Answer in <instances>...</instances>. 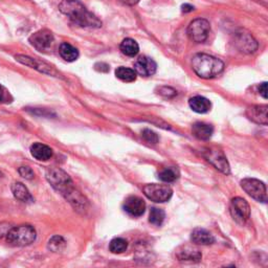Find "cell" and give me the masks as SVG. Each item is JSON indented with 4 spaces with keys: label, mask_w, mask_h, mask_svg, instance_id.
Returning <instances> with one entry per match:
<instances>
[{
    "label": "cell",
    "mask_w": 268,
    "mask_h": 268,
    "mask_svg": "<svg viewBox=\"0 0 268 268\" xmlns=\"http://www.w3.org/2000/svg\"><path fill=\"white\" fill-rule=\"evenodd\" d=\"M45 177L51 183V186L60 192L77 211L86 210L87 200L73 187V183L67 173L59 168H50L46 170Z\"/></svg>",
    "instance_id": "1"
},
{
    "label": "cell",
    "mask_w": 268,
    "mask_h": 268,
    "mask_svg": "<svg viewBox=\"0 0 268 268\" xmlns=\"http://www.w3.org/2000/svg\"><path fill=\"white\" fill-rule=\"evenodd\" d=\"M60 11L69 19L82 27H100L102 22L90 13L78 0H63L59 5Z\"/></svg>",
    "instance_id": "2"
},
{
    "label": "cell",
    "mask_w": 268,
    "mask_h": 268,
    "mask_svg": "<svg viewBox=\"0 0 268 268\" xmlns=\"http://www.w3.org/2000/svg\"><path fill=\"white\" fill-rule=\"evenodd\" d=\"M192 67L200 78L213 79L223 71L224 63L216 57L210 56V54H198L192 60Z\"/></svg>",
    "instance_id": "3"
},
{
    "label": "cell",
    "mask_w": 268,
    "mask_h": 268,
    "mask_svg": "<svg viewBox=\"0 0 268 268\" xmlns=\"http://www.w3.org/2000/svg\"><path fill=\"white\" fill-rule=\"evenodd\" d=\"M36 237V230L32 225H19L8 230L6 241L12 246H27L35 241Z\"/></svg>",
    "instance_id": "4"
},
{
    "label": "cell",
    "mask_w": 268,
    "mask_h": 268,
    "mask_svg": "<svg viewBox=\"0 0 268 268\" xmlns=\"http://www.w3.org/2000/svg\"><path fill=\"white\" fill-rule=\"evenodd\" d=\"M143 192L148 199L157 203L169 201L173 195V191L169 186L157 183L146 184L143 188Z\"/></svg>",
    "instance_id": "5"
},
{
    "label": "cell",
    "mask_w": 268,
    "mask_h": 268,
    "mask_svg": "<svg viewBox=\"0 0 268 268\" xmlns=\"http://www.w3.org/2000/svg\"><path fill=\"white\" fill-rule=\"evenodd\" d=\"M241 187L255 200L263 203L267 202V190L264 182L255 178H245L241 180Z\"/></svg>",
    "instance_id": "6"
},
{
    "label": "cell",
    "mask_w": 268,
    "mask_h": 268,
    "mask_svg": "<svg viewBox=\"0 0 268 268\" xmlns=\"http://www.w3.org/2000/svg\"><path fill=\"white\" fill-rule=\"evenodd\" d=\"M210 31V22L206 19H202V18H198V19L193 20L190 23L188 27V36L192 41L202 43L208 39Z\"/></svg>",
    "instance_id": "7"
},
{
    "label": "cell",
    "mask_w": 268,
    "mask_h": 268,
    "mask_svg": "<svg viewBox=\"0 0 268 268\" xmlns=\"http://www.w3.org/2000/svg\"><path fill=\"white\" fill-rule=\"evenodd\" d=\"M230 215L239 224H245L246 221L251 217V208L247 201L241 197H236L230 202L229 208Z\"/></svg>",
    "instance_id": "8"
},
{
    "label": "cell",
    "mask_w": 268,
    "mask_h": 268,
    "mask_svg": "<svg viewBox=\"0 0 268 268\" xmlns=\"http://www.w3.org/2000/svg\"><path fill=\"white\" fill-rule=\"evenodd\" d=\"M30 43L39 52L49 51L54 43V36L49 30H41L30 37Z\"/></svg>",
    "instance_id": "9"
},
{
    "label": "cell",
    "mask_w": 268,
    "mask_h": 268,
    "mask_svg": "<svg viewBox=\"0 0 268 268\" xmlns=\"http://www.w3.org/2000/svg\"><path fill=\"white\" fill-rule=\"evenodd\" d=\"M203 155H205L207 161L214 165L217 170L222 172L223 174H229L230 172L229 164L222 151L208 149Z\"/></svg>",
    "instance_id": "10"
},
{
    "label": "cell",
    "mask_w": 268,
    "mask_h": 268,
    "mask_svg": "<svg viewBox=\"0 0 268 268\" xmlns=\"http://www.w3.org/2000/svg\"><path fill=\"white\" fill-rule=\"evenodd\" d=\"M157 65L153 59L142 56L138 58L134 64V70L136 73L143 77H151L156 72Z\"/></svg>",
    "instance_id": "11"
},
{
    "label": "cell",
    "mask_w": 268,
    "mask_h": 268,
    "mask_svg": "<svg viewBox=\"0 0 268 268\" xmlns=\"http://www.w3.org/2000/svg\"><path fill=\"white\" fill-rule=\"evenodd\" d=\"M16 60L18 62L24 64V65L35 68L41 72L49 73V75H53V76L57 77V71L54 70V68L53 66L49 65L48 63L38 61L37 59H33V58L27 57V56H21V54H18V56H16Z\"/></svg>",
    "instance_id": "12"
},
{
    "label": "cell",
    "mask_w": 268,
    "mask_h": 268,
    "mask_svg": "<svg viewBox=\"0 0 268 268\" xmlns=\"http://www.w3.org/2000/svg\"><path fill=\"white\" fill-rule=\"evenodd\" d=\"M123 208H124V211L128 213L130 216L140 217L145 213L146 203L140 197L130 196L125 200Z\"/></svg>",
    "instance_id": "13"
},
{
    "label": "cell",
    "mask_w": 268,
    "mask_h": 268,
    "mask_svg": "<svg viewBox=\"0 0 268 268\" xmlns=\"http://www.w3.org/2000/svg\"><path fill=\"white\" fill-rule=\"evenodd\" d=\"M235 44L237 48L243 52L251 54L257 51L258 43L248 33H237L235 36Z\"/></svg>",
    "instance_id": "14"
},
{
    "label": "cell",
    "mask_w": 268,
    "mask_h": 268,
    "mask_svg": "<svg viewBox=\"0 0 268 268\" xmlns=\"http://www.w3.org/2000/svg\"><path fill=\"white\" fill-rule=\"evenodd\" d=\"M268 107L264 106H252L247 108L246 115L251 121L266 126L268 124V116H267Z\"/></svg>",
    "instance_id": "15"
},
{
    "label": "cell",
    "mask_w": 268,
    "mask_h": 268,
    "mask_svg": "<svg viewBox=\"0 0 268 268\" xmlns=\"http://www.w3.org/2000/svg\"><path fill=\"white\" fill-rule=\"evenodd\" d=\"M176 256L178 260L182 262H199L202 257L198 248L190 245L181 246L176 252Z\"/></svg>",
    "instance_id": "16"
},
{
    "label": "cell",
    "mask_w": 268,
    "mask_h": 268,
    "mask_svg": "<svg viewBox=\"0 0 268 268\" xmlns=\"http://www.w3.org/2000/svg\"><path fill=\"white\" fill-rule=\"evenodd\" d=\"M31 154L37 161H46L52 159L53 150L49 146L40 143H35L31 146Z\"/></svg>",
    "instance_id": "17"
},
{
    "label": "cell",
    "mask_w": 268,
    "mask_h": 268,
    "mask_svg": "<svg viewBox=\"0 0 268 268\" xmlns=\"http://www.w3.org/2000/svg\"><path fill=\"white\" fill-rule=\"evenodd\" d=\"M191 240L193 243L198 245H210L215 242V238L207 229L195 228L192 232Z\"/></svg>",
    "instance_id": "18"
},
{
    "label": "cell",
    "mask_w": 268,
    "mask_h": 268,
    "mask_svg": "<svg viewBox=\"0 0 268 268\" xmlns=\"http://www.w3.org/2000/svg\"><path fill=\"white\" fill-rule=\"evenodd\" d=\"M189 105L193 111H195L197 113H207L210 111L212 107L210 100L201 96L191 98L189 101Z\"/></svg>",
    "instance_id": "19"
},
{
    "label": "cell",
    "mask_w": 268,
    "mask_h": 268,
    "mask_svg": "<svg viewBox=\"0 0 268 268\" xmlns=\"http://www.w3.org/2000/svg\"><path fill=\"white\" fill-rule=\"evenodd\" d=\"M192 132L194 136L197 137L200 141H208L212 137L213 132H214V128L211 125L206 123H196L193 125Z\"/></svg>",
    "instance_id": "20"
},
{
    "label": "cell",
    "mask_w": 268,
    "mask_h": 268,
    "mask_svg": "<svg viewBox=\"0 0 268 268\" xmlns=\"http://www.w3.org/2000/svg\"><path fill=\"white\" fill-rule=\"evenodd\" d=\"M12 193L16 199L22 202H33L34 198L32 197L30 191L21 182H15L12 184Z\"/></svg>",
    "instance_id": "21"
},
{
    "label": "cell",
    "mask_w": 268,
    "mask_h": 268,
    "mask_svg": "<svg viewBox=\"0 0 268 268\" xmlns=\"http://www.w3.org/2000/svg\"><path fill=\"white\" fill-rule=\"evenodd\" d=\"M60 56L67 62H73L79 58V52L69 43H62L59 49Z\"/></svg>",
    "instance_id": "22"
},
{
    "label": "cell",
    "mask_w": 268,
    "mask_h": 268,
    "mask_svg": "<svg viewBox=\"0 0 268 268\" xmlns=\"http://www.w3.org/2000/svg\"><path fill=\"white\" fill-rule=\"evenodd\" d=\"M121 51L128 57H135L140 52V46L137 42L131 38H127L121 43Z\"/></svg>",
    "instance_id": "23"
},
{
    "label": "cell",
    "mask_w": 268,
    "mask_h": 268,
    "mask_svg": "<svg viewBox=\"0 0 268 268\" xmlns=\"http://www.w3.org/2000/svg\"><path fill=\"white\" fill-rule=\"evenodd\" d=\"M115 76H116L117 79H119V80L123 81V82L130 83V82H134L136 80L137 73L135 72L134 69L121 66V67H118L115 70Z\"/></svg>",
    "instance_id": "24"
},
{
    "label": "cell",
    "mask_w": 268,
    "mask_h": 268,
    "mask_svg": "<svg viewBox=\"0 0 268 268\" xmlns=\"http://www.w3.org/2000/svg\"><path fill=\"white\" fill-rule=\"evenodd\" d=\"M179 177V173L175 168H165L159 174V178L163 182H173Z\"/></svg>",
    "instance_id": "25"
},
{
    "label": "cell",
    "mask_w": 268,
    "mask_h": 268,
    "mask_svg": "<svg viewBox=\"0 0 268 268\" xmlns=\"http://www.w3.org/2000/svg\"><path fill=\"white\" fill-rule=\"evenodd\" d=\"M128 247V242L123 238H114L111 242H110L109 249L112 254H122L126 252Z\"/></svg>",
    "instance_id": "26"
},
{
    "label": "cell",
    "mask_w": 268,
    "mask_h": 268,
    "mask_svg": "<svg viewBox=\"0 0 268 268\" xmlns=\"http://www.w3.org/2000/svg\"><path fill=\"white\" fill-rule=\"evenodd\" d=\"M164 218H165V214L161 209H157V208L151 209L150 216H149V221L151 224L156 225V226H161L163 223Z\"/></svg>",
    "instance_id": "27"
},
{
    "label": "cell",
    "mask_w": 268,
    "mask_h": 268,
    "mask_svg": "<svg viewBox=\"0 0 268 268\" xmlns=\"http://www.w3.org/2000/svg\"><path fill=\"white\" fill-rule=\"evenodd\" d=\"M66 242L61 236H54L49 241V248L54 253L62 252L64 247H65Z\"/></svg>",
    "instance_id": "28"
},
{
    "label": "cell",
    "mask_w": 268,
    "mask_h": 268,
    "mask_svg": "<svg viewBox=\"0 0 268 268\" xmlns=\"http://www.w3.org/2000/svg\"><path fill=\"white\" fill-rule=\"evenodd\" d=\"M142 136L147 143H150V144L159 143V136H157V134L155 132L149 130V129H146V130H144L142 133Z\"/></svg>",
    "instance_id": "29"
},
{
    "label": "cell",
    "mask_w": 268,
    "mask_h": 268,
    "mask_svg": "<svg viewBox=\"0 0 268 268\" xmlns=\"http://www.w3.org/2000/svg\"><path fill=\"white\" fill-rule=\"evenodd\" d=\"M18 172H19L20 176H22L25 179H29V180L33 179L35 176L34 171L30 167H20L19 170H18Z\"/></svg>",
    "instance_id": "30"
},
{
    "label": "cell",
    "mask_w": 268,
    "mask_h": 268,
    "mask_svg": "<svg viewBox=\"0 0 268 268\" xmlns=\"http://www.w3.org/2000/svg\"><path fill=\"white\" fill-rule=\"evenodd\" d=\"M10 229H11V226L7 222H0V239L6 236V234L8 233V230Z\"/></svg>",
    "instance_id": "31"
},
{
    "label": "cell",
    "mask_w": 268,
    "mask_h": 268,
    "mask_svg": "<svg viewBox=\"0 0 268 268\" xmlns=\"http://www.w3.org/2000/svg\"><path fill=\"white\" fill-rule=\"evenodd\" d=\"M8 97H10V95H8L6 89L0 84V102H7Z\"/></svg>",
    "instance_id": "32"
},
{
    "label": "cell",
    "mask_w": 268,
    "mask_h": 268,
    "mask_svg": "<svg viewBox=\"0 0 268 268\" xmlns=\"http://www.w3.org/2000/svg\"><path fill=\"white\" fill-rule=\"evenodd\" d=\"M259 92H260V95L266 100L267 99V83L264 82L262 84L259 86Z\"/></svg>",
    "instance_id": "33"
},
{
    "label": "cell",
    "mask_w": 268,
    "mask_h": 268,
    "mask_svg": "<svg viewBox=\"0 0 268 268\" xmlns=\"http://www.w3.org/2000/svg\"><path fill=\"white\" fill-rule=\"evenodd\" d=\"M194 10V6L190 5V4H183L182 5V12L188 13V12H192Z\"/></svg>",
    "instance_id": "34"
},
{
    "label": "cell",
    "mask_w": 268,
    "mask_h": 268,
    "mask_svg": "<svg viewBox=\"0 0 268 268\" xmlns=\"http://www.w3.org/2000/svg\"><path fill=\"white\" fill-rule=\"evenodd\" d=\"M121 1H123L124 3H126L128 5H134V4L138 3L140 0H121Z\"/></svg>",
    "instance_id": "35"
},
{
    "label": "cell",
    "mask_w": 268,
    "mask_h": 268,
    "mask_svg": "<svg viewBox=\"0 0 268 268\" xmlns=\"http://www.w3.org/2000/svg\"><path fill=\"white\" fill-rule=\"evenodd\" d=\"M0 177H1V173H0Z\"/></svg>",
    "instance_id": "36"
}]
</instances>
